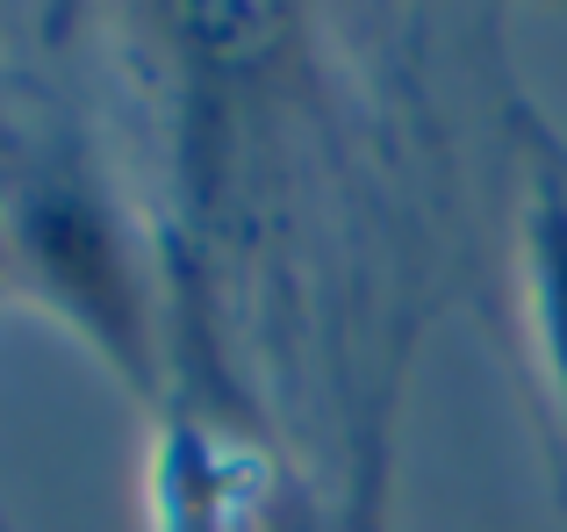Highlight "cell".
<instances>
[{"label":"cell","mask_w":567,"mask_h":532,"mask_svg":"<svg viewBox=\"0 0 567 532\" xmlns=\"http://www.w3.org/2000/svg\"><path fill=\"white\" fill-rule=\"evenodd\" d=\"M0 266L152 403L166 331L144 231L86 115L22 72H0Z\"/></svg>","instance_id":"obj_1"},{"label":"cell","mask_w":567,"mask_h":532,"mask_svg":"<svg viewBox=\"0 0 567 532\" xmlns=\"http://www.w3.org/2000/svg\"><path fill=\"white\" fill-rule=\"evenodd\" d=\"M525 137V209H517V280H525V331L539 360V396L567 453V144L517 109Z\"/></svg>","instance_id":"obj_2"},{"label":"cell","mask_w":567,"mask_h":532,"mask_svg":"<svg viewBox=\"0 0 567 532\" xmlns=\"http://www.w3.org/2000/svg\"><path fill=\"white\" fill-rule=\"evenodd\" d=\"M0 532H8V525H0Z\"/></svg>","instance_id":"obj_4"},{"label":"cell","mask_w":567,"mask_h":532,"mask_svg":"<svg viewBox=\"0 0 567 532\" xmlns=\"http://www.w3.org/2000/svg\"><path fill=\"white\" fill-rule=\"evenodd\" d=\"M0 288H8V266H0Z\"/></svg>","instance_id":"obj_3"}]
</instances>
